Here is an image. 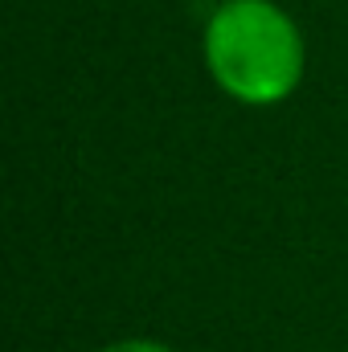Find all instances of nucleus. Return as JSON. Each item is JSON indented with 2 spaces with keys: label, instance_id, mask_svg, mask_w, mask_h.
<instances>
[{
  "label": "nucleus",
  "instance_id": "obj_2",
  "mask_svg": "<svg viewBox=\"0 0 348 352\" xmlns=\"http://www.w3.org/2000/svg\"><path fill=\"white\" fill-rule=\"evenodd\" d=\"M98 352H176V349L160 344V340H148V336H135V340H115V344H107Z\"/></svg>",
  "mask_w": 348,
  "mask_h": 352
},
{
  "label": "nucleus",
  "instance_id": "obj_1",
  "mask_svg": "<svg viewBox=\"0 0 348 352\" xmlns=\"http://www.w3.org/2000/svg\"><path fill=\"white\" fill-rule=\"evenodd\" d=\"M205 66L221 94L242 107L287 102L307 70V45L274 0H226L205 25Z\"/></svg>",
  "mask_w": 348,
  "mask_h": 352
}]
</instances>
